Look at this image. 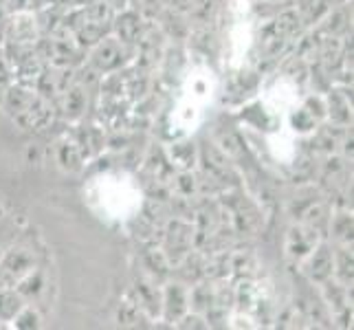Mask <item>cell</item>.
<instances>
[{"instance_id": "cell-9", "label": "cell", "mask_w": 354, "mask_h": 330, "mask_svg": "<svg viewBox=\"0 0 354 330\" xmlns=\"http://www.w3.org/2000/svg\"><path fill=\"white\" fill-rule=\"evenodd\" d=\"M165 3L172 9H192L196 5V0H165Z\"/></svg>"}, {"instance_id": "cell-11", "label": "cell", "mask_w": 354, "mask_h": 330, "mask_svg": "<svg viewBox=\"0 0 354 330\" xmlns=\"http://www.w3.org/2000/svg\"><path fill=\"white\" fill-rule=\"evenodd\" d=\"M5 3H9V0H0V5H5Z\"/></svg>"}, {"instance_id": "cell-8", "label": "cell", "mask_w": 354, "mask_h": 330, "mask_svg": "<svg viewBox=\"0 0 354 330\" xmlns=\"http://www.w3.org/2000/svg\"><path fill=\"white\" fill-rule=\"evenodd\" d=\"M137 11H154L158 7V0H132Z\"/></svg>"}, {"instance_id": "cell-1", "label": "cell", "mask_w": 354, "mask_h": 330, "mask_svg": "<svg viewBox=\"0 0 354 330\" xmlns=\"http://www.w3.org/2000/svg\"><path fill=\"white\" fill-rule=\"evenodd\" d=\"M5 110L20 126L29 130L44 128L53 119V108L42 95L33 93L29 86H11L5 93Z\"/></svg>"}, {"instance_id": "cell-7", "label": "cell", "mask_w": 354, "mask_h": 330, "mask_svg": "<svg viewBox=\"0 0 354 330\" xmlns=\"http://www.w3.org/2000/svg\"><path fill=\"white\" fill-rule=\"evenodd\" d=\"M22 313V300L20 295L11 291L0 293V320H14Z\"/></svg>"}, {"instance_id": "cell-10", "label": "cell", "mask_w": 354, "mask_h": 330, "mask_svg": "<svg viewBox=\"0 0 354 330\" xmlns=\"http://www.w3.org/2000/svg\"><path fill=\"white\" fill-rule=\"evenodd\" d=\"M310 3H313V5H322V3H324V0H310ZM299 9H301V16H304V18H306V20H310V14H313V7H308V5H301ZM317 18H319V14H317V11H315V20H317Z\"/></svg>"}, {"instance_id": "cell-4", "label": "cell", "mask_w": 354, "mask_h": 330, "mask_svg": "<svg viewBox=\"0 0 354 330\" xmlns=\"http://www.w3.org/2000/svg\"><path fill=\"white\" fill-rule=\"evenodd\" d=\"M141 22L143 20L139 11H126V14H121L113 22V27L117 31V40H121L126 46L134 44L141 38Z\"/></svg>"}, {"instance_id": "cell-6", "label": "cell", "mask_w": 354, "mask_h": 330, "mask_svg": "<svg viewBox=\"0 0 354 330\" xmlns=\"http://www.w3.org/2000/svg\"><path fill=\"white\" fill-rule=\"evenodd\" d=\"M84 110H86V93L80 86H73L64 91V100H62V113L68 119H77Z\"/></svg>"}, {"instance_id": "cell-2", "label": "cell", "mask_w": 354, "mask_h": 330, "mask_svg": "<svg viewBox=\"0 0 354 330\" xmlns=\"http://www.w3.org/2000/svg\"><path fill=\"white\" fill-rule=\"evenodd\" d=\"M5 40L9 51H16L18 59L33 51V44L38 40V22L31 11H18L16 18L7 24Z\"/></svg>"}, {"instance_id": "cell-3", "label": "cell", "mask_w": 354, "mask_h": 330, "mask_svg": "<svg viewBox=\"0 0 354 330\" xmlns=\"http://www.w3.org/2000/svg\"><path fill=\"white\" fill-rule=\"evenodd\" d=\"M128 59V46L113 38V35H104L100 42L93 44V53H91V64L102 71V73H111L117 71L126 64Z\"/></svg>"}, {"instance_id": "cell-5", "label": "cell", "mask_w": 354, "mask_h": 330, "mask_svg": "<svg viewBox=\"0 0 354 330\" xmlns=\"http://www.w3.org/2000/svg\"><path fill=\"white\" fill-rule=\"evenodd\" d=\"M333 268H335V262H333V255L328 251V247H319L313 255V262H310V275L317 282H326L328 277L333 275Z\"/></svg>"}]
</instances>
